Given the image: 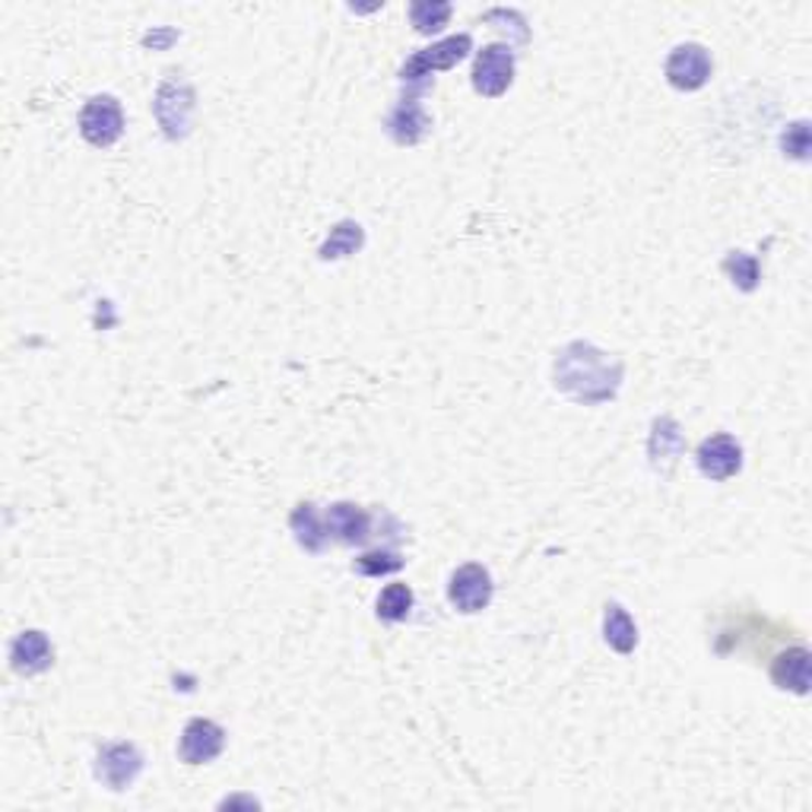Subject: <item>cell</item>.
Segmentation results:
<instances>
[{
  "label": "cell",
  "mask_w": 812,
  "mask_h": 812,
  "mask_svg": "<svg viewBox=\"0 0 812 812\" xmlns=\"http://www.w3.org/2000/svg\"><path fill=\"white\" fill-rule=\"evenodd\" d=\"M80 134L92 147H112L124 134V112L115 95H92L80 112Z\"/></svg>",
  "instance_id": "7a4b0ae2"
},
{
  "label": "cell",
  "mask_w": 812,
  "mask_h": 812,
  "mask_svg": "<svg viewBox=\"0 0 812 812\" xmlns=\"http://www.w3.org/2000/svg\"><path fill=\"white\" fill-rule=\"evenodd\" d=\"M603 638L619 654H632L634 644H638V626L619 603H609L606 613H603Z\"/></svg>",
  "instance_id": "9a60e30c"
},
{
  "label": "cell",
  "mask_w": 812,
  "mask_h": 812,
  "mask_svg": "<svg viewBox=\"0 0 812 812\" xmlns=\"http://www.w3.org/2000/svg\"><path fill=\"white\" fill-rule=\"evenodd\" d=\"M403 569V559L397 552L388 549H378V552H365L356 559V572L368 574V577H378V574H391Z\"/></svg>",
  "instance_id": "44dd1931"
},
{
  "label": "cell",
  "mask_w": 812,
  "mask_h": 812,
  "mask_svg": "<svg viewBox=\"0 0 812 812\" xmlns=\"http://www.w3.org/2000/svg\"><path fill=\"white\" fill-rule=\"evenodd\" d=\"M473 48V38L470 35H454V38H445L425 52H416L413 58L407 60V67L400 70L403 83H422L425 77H432L435 70H448L454 64L467 58V52Z\"/></svg>",
  "instance_id": "3957f363"
},
{
  "label": "cell",
  "mask_w": 812,
  "mask_h": 812,
  "mask_svg": "<svg viewBox=\"0 0 812 812\" xmlns=\"http://www.w3.org/2000/svg\"><path fill=\"white\" fill-rule=\"evenodd\" d=\"M556 388L577 403H606L622 385V362L591 343H569L556 356Z\"/></svg>",
  "instance_id": "6da1fadb"
},
{
  "label": "cell",
  "mask_w": 812,
  "mask_h": 812,
  "mask_svg": "<svg viewBox=\"0 0 812 812\" xmlns=\"http://www.w3.org/2000/svg\"><path fill=\"white\" fill-rule=\"evenodd\" d=\"M328 530L340 542L356 546V542L368 540V534H371V514L353 502H336L328 508Z\"/></svg>",
  "instance_id": "8fae6325"
},
{
  "label": "cell",
  "mask_w": 812,
  "mask_h": 812,
  "mask_svg": "<svg viewBox=\"0 0 812 812\" xmlns=\"http://www.w3.org/2000/svg\"><path fill=\"white\" fill-rule=\"evenodd\" d=\"M175 38H179V32H175V30H165V32H159V35H147L144 42L156 48V45H162V42H175Z\"/></svg>",
  "instance_id": "603a6c76"
},
{
  "label": "cell",
  "mask_w": 812,
  "mask_h": 812,
  "mask_svg": "<svg viewBox=\"0 0 812 812\" xmlns=\"http://www.w3.org/2000/svg\"><path fill=\"white\" fill-rule=\"evenodd\" d=\"M226 746V733L219 723L207 718H194L181 733V762L184 765H207Z\"/></svg>",
  "instance_id": "9c48e42d"
},
{
  "label": "cell",
  "mask_w": 812,
  "mask_h": 812,
  "mask_svg": "<svg viewBox=\"0 0 812 812\" xmlns=\"http://www.w3.org/2000/svg\"><path fill=\"white\" fill-rule=\"evenodd\" d=\"M771 679L775 686L790 689L797 695L810 693V651L807 648H790L771 666Z\"/></svg>",
  "instance_id": "4fadbf2b"
},
{
  "label": "cell",
  "mask_w": 812,
  "mask_h": 812,
  "mask_svg": "<svg viewBox=\"0 0 812 812\" xmlns=\"http://www.w3.org/2000/svg\"><path fill=\"white\" fill-rule=\"evenodd\" d=\"M448 16H451V3H445V0H416L410 7V20L422 35L442 30L448 23Z\"/></svg>",
  "instance_id": "ac0fdd59"
},
{
  "label": "cell",
  "mask_w": 812,
  "mask_h": 812,
  "mask_svg": "<svg viewBox=\"0 0 812 812\" xmlns=\"http://www.w3.org/2000/svg\"><path fill=\"white\" fill-rule=\"evenodd\" d=\"M698 470L708 477V480L721 482L736 477L743 470V448L733 435H711L698 445Z\"/></svg>",
  "instance_id": "52a82bcc"
},
{
  "label": "cell",
  "mask_w": 812,
  "mask_h": 812,
  "mask_svg": "<svg viewBox=\"0 0 812 812\" xmlns=\"http://www.w3.org/2000/svg\"><path fill=\"white\" fill-rule=\"evenodd\" d=\"M413 609V591L407 584H388L378 597V619L403 622Z\"/></svg>",
  "instance_id": "d6986e66"
},
{
  "label": "cell",
  "mask_w": 812,
  "mask_h": 812,
  "mask_svg": "<svg viewBox=\"0 0 812 812\" xmlns=\"http://www.w3.org/2000/svg\"><path fill=\"white\" fill-rule=\"evenodd\" d=\"M723 271L730 273L733 286L743 289V293H753L755 286H758V276H762L758 261H755L753 254H746V251H730L727 261H723Z\"/></svg>",
  "instance_id": "ffe728a7"
},
{
  "label": "cell",
  "mask_w": 812,
  "mask_h": 812,
  "mask_svg": "<svg viewBox=\"0 0 812 812\" xmlns=\"http://www.w3.org/2000/svg\"><path fill=\"white\" fill-rule=\"evenodd\" d=\"M289 527H293V534H296V540L305 552H324V546L331 540V530L321 524V517L314 512V505H299L293 517H289Z\"/></svg>",
  "instance_id": "2e32d148"
},
{
  "label": "cell",
  "mask_w": 812,
  "mask_h": 812,
  "mask_svg": "<svg viewBox=\"0 0 812 812\" xmlns=\"http://www.w3.org/2000/svg\"><path fill=\"white\" fill-rule=\"evenodd\" d=\"M514 80V55L512 48L505 45H489L477 55L473 64V90L480 95H502V92L512 87Z\"/></svg>",
  "instance_id": "8992f818"
},
{
  "label": "cell",
  "mask_w": 812,
  "mask_h": 812,
  "mask_svg": "<svg viewBox=\"0 0 812 812\" xmlns=\"http://www.w3.org/2000/svg\"><path fill=\"white\" fill-rule=\"evenodd\" d=\"M362 244H365V232H362L359 222L353 219H343L340 226L331 229V239L321 244V261H340V258H350L356 254Z\"/></svg>",
  "instance_id": "e0dca14e"
},
{
  "label": "cell",
  "mask_w": 812,
  "mask_h": 812,
  "mask_svg": "<svg viewBox=\"0 0 812 812\" xmlns=\"http://www.w3.org/2000/svg\"><path fill=\"white\" fill-rule=\"evenodd\" d=\"M425 130H428V115H425V108H422L416 99L400 102L391 112V118H388V134H391L400 147L420 144L422 137H425Z\"/></svg>",
  "instance_id": "5bb4252c"
},
{
  "label": "cell",
  "mask_w": 812,
  "mask_h": 812,
  "mask_svg": "<svg viewBox=\"0 0 812 812\" xmlns=\"http://www.w3.org/2000/svg\"><path fill=\"white\" fill-rule=\"evenodd\" d=\"M683 448H686V438H683V432H679L676 420H670V416L654 420V428H651V445H648V454H651L654 470L670 473V470H673V464H676V457L683 454Z\"/></svg>",
  "instance_id": "7c38bea8"
},
{
  "label": "cell",
  "mask_w": 812,
  "mask_h": 812,
  "mask_svg": "<svg viewBox=\"0 0 812 812\" xmlns=\"http://www.w3.org/2000/svg\"><path fill=\"white\" fill-rule=\"evenodd\" d=\"M781 150L784 156H790V159H797V162H807V159H810V124H807V121H793V124L784 130Z\"/></svg>",
  "instance_id": "7402d4cb"
},
{
  "label": "cell",
  "mask_w": 812,
  "mask_h": 812,
  "mask_svg": "<svg viewBox=\"0 0 812 812\" xmlns=\"http://www.w3.org/2000/svg\"><path fill=\"white\" fill-rule=\"evenodd\" d=\"M448 601L460 609V613H482L489 601H492V574L485 572L482 565L470 562V565H460L451 574V584H448Z\"/></svg>",
  "instance_id": "ba28073f"
},
{
  "label": "cell",
  "mask_w": 812,
  "mask_h": 812,
  "mask_svg": "<svg viewBox=\"0 0 812 812\" xmlns=\"http://www.w3.org/2000/svg\"><path fill=\"white\" fill-rule=\"evenodd\" d=\"M144 771V755L134 743H112L95 758V778L108 790H127Z\"/></svg>",
  "instance_id": "277c9868"
},
{
  "label": "cell",
  "mask_w": 812,
  "mask_h": 812,
  "mask_svg": "<svg viewBox=\"0 0 812 812\" xmlns=\"http://www.w3.org/2000/svg\"><path fill=\"white\" fill-rule=\"evenodd\" d=\"M666 80H670V87L683 92L701 90L711 80V55H708V48H701L695 42L673 48V55L666 58Z\"/></svg>",
  "instance_id": "5b68a950"
},
{
  "label": "cell",
  "mask_w": 812,
  "mask_h": 812,
  "mask_svg": "<svg viewBox=\"0 0 812 812\" xmlns=\"http://www.w3.org/2000/svg\"><path fill=\"white\" fill-rule=\"evenodd\" d=\"M52 661H55V648L45 632L30 629V632L16 634V641L10 644V663L20 676H35V673L48 670Z\"/></svg>",
  "instance_id": "30bf717a"
}]
</instances>
